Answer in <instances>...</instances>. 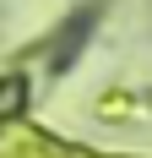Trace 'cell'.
<instances>
[{"label":"cell","instance_id":"6da1fadb","mask_svg":"<svg viewBox=\"0 0 152 158\" xmlns=\"http://www.w3.org/2000/svg\"><path fill=\"white\" fill-rule=\"evenodd\" d=\"M11 104H22V82H0V114H11Z\"/></svg>","mask_w":152,"mask_h":158}]
</instances>
